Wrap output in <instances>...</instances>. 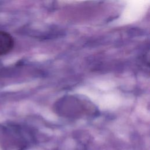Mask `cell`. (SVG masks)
<instances>
[{"mask_svg":"<svg viewBox=\"0 0 150 150\" xmlns=\"http://www.w3.org/2000/svg\"><path fill=\"white\" fill-rule=\"evenodd\" d=\"M14 40L8 32L0 30V56L8 53L13 49Z\"/></svg>","mask_w":150,"mask_h":150,"instance_id":"cell-1","label":"cell"}]
</instances>
